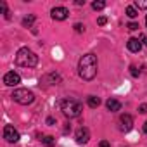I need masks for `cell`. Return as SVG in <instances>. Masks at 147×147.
Wrapping results in <instances>:
<instances>
[{"instance_id":"cell-1","label":"cell","mask_w":147,"mask_h":147,"mask_svg":"<svg viewBox=\"0 0 147 147\" xmlns=\"http://www.w3.org/2000/svg\"><path fill=\"white\" fill-rule=\"evenodd\" d=\"M97 55L94 54H85L80 62H78V73H80V76L87 82L94 80L95 75H97Z\"/></svg>"},{"instance_id":"cell-2","label":"cell","mask_w":147,"mask_h":147,"mask_svg":"<svg viewBox=\"0 0 147 147\" xmlns=\"http://www.w3.org/2000/svg\"><path fill=\"white\" fill-rule=\"evenodd\" d=\"M16 64L18 66H23V67H35L38 64V55L31 49L23 47L16 54Z\"/></svg>"},{"instance_id":"cell-3","label":"cell","mask_w":147,"mask_h":147,"mask_svg":"<svg viewBox=\"0 0 147 147\" xmlns=\"http://www.w3.org/2000/svg\"><path fill=\"white\" fill-rule=\"evenodd\" d=\"M61 111H62V114L66 116V118H78L80 114H82V111H83V107H82V104L78 102V100H75V99H66V100H62L61 102Z\"/></svg>"},{"instance_id":"cell-4","label":"cell","mask_w":147,"mask_h":147,"mask_svg":"<svg viewBox=\"0 0 147 147\" xmlns=\"http://www.w3.org/2000/svg\"><path fill=\"white\" fill-rule=\"evenodd\" d=\"M12 99L21 106H28V104H31L35 100V94L31 90H28V88H18V90L12 92Z\"/></svg>"},{"instance_id":"cell-5","label":"cell","mask_w":147,"mask_h":147,"mask_svg":"<svg viewBox=\"0 0 147 147\" xmlns=\"http://www.w3.org/2000/svg\"><path fill=\"white\" fill-rule=\"evenodd\" d=\"M4 138L9 142V144H16V142H19V131L12 126V125H7L5 128H4Z\"/></svg>"},{"instance_id":"cell-6","label":"cell","mask_w":147,"mask_h":147,"mask_svg":"<svg viewBox=\"0 0 147 147\" xmlns=\"http://www.w3.org/2000/svg\"><path fill=\"white\" fill-rule=\"evenodd\" d=\"M4 83L7 87H18L21 83V76L18 75V73H14V71H9V73H5V76H4Z\"/></svg>"},{"instance_id":"cell-7","label":"cell","mask_w":147,"mask_h":147,"mask_svg":"<svg viewBox=\"0 0 147 147\" xmlns=\"http://www.w3.org/2000/svg\"><path fill=\"white\" fill-rule=\"evenodd\" d=\"M133 128V118L130 114H121L119 116V130L121 131H130Z\"/></svg>"},{"instance_id":"cell-8","label":"cell","mask_w":147,"mask_h":147,"mask_svg":"<svg viewBox=\"0 0 147 147\" xmlns=\"http://www.w3.org/2000/svg\"><path fill=\"white\" fill-rule=\"evenodd\" d=\"M50 16H52V19H55V21H64V19H67L69 11H67L66 7H54L52 12H50Z\"/></svg>"},{"instance_id":"cell-9","label":"cell","mask_w":147,"mask_h":147,"mask_svg":"<svg viewBox=\"0 0 147 147\" xmlns=\"http://www.w3.org/2000/svg\"><path fill=\"white\" fill-rule=\"evenodd\" d=\"M88 138H90V131H88V128L82 126V128L76 130V142H78V144H87Z\"/></svg>"},{"instance_id":"cell-10","label":"cell","mask_w":147,"mask_h":147,"mask_svg":"<svg viewBox=\"0 0 147 147\" xmlns=\"http://www.w3.org/2000/svg\"><path fill=\"white\" fill-rule=\"evenodd\" d=\"M126 47H128V50H130V52H140L142 43L138 42V38H130V40L126 42Z\"/></svg>"},{"instance_id":"cell-11","label":"cell","mask_w":147,"mask_h":147,"mask_svg":"<svg viewBox=\"0 0 147 147\" xmlns=\"http://www.w3.org/2000/svg\"><path fill=\"white\" fill-rule=\"evenodd\" d=\"M106 106H107V109H109L111 113H116V111L121 109V102L116 100V99H109V100L106 102Z\"/></svg>"},{"instance_id":"cell-12","label":"cell","mask_w":147,"mask_h":147,"mask_svg":"<svg viewBox=\"0 0 147 147\" xmlns=\"http://www.w3.org/2000/svg\"><path fill=\"white\" fill-rule=\"evenodd\" d=\"M88 106H90V107H94V109H95V107H99V106H100V99H99V97H95V95H90V97H88Z\"/></svg>"},{"instance_id":"cell-13","label":"cell","mask_w":147,"mask_h":147,"mask_svg":"<svg viewBox=\"0 0 147 147\" xmlns=\"http://www.w3.org/2000/svg\"><path fill=\"white\" fill-rule=\"evenodd\" d=\"M42 142H43V145H45V147H52V145L55 144V138H54L52 135H45V137L42 138Z\"/></svg>"},{"instance_id":"cell-14","label":"cell","mask_w":147,"mask_h":147,"mask_svg":"<svg viewBox=\"0 0 147 147\" xmlns=\"http://www.w3.org/2000/svg\"><path fill=\"white\" fill-rule=\"evenodd\" d=\"M126 16L131 18V19H135V18L138 16V12H137V9H135L133 5H130V7H126Z\"/></svg>"},{"instance_id":"cell-15","label":"cell","mask_w":147,"mask_h":147,"mask_svg":"<svg viewBox=\"0 0 147 147\" xmlns=\"http://www.w3.org/2000/svg\"><path fill=\"white\" fill-rule=\"evenodd\" d=\"M106 7V2H102V0H95V2L92 4V9L94 11H102Z\"/></svg>"},{"instance_id":"cell-16","label":"cell","mask_w":147,"mask_h":147,"mask_svg":"<svg viewBox=\"0 0 147 147\" xmlns=\"http://www.w3.org/2000/svg\"><path fill=\"white\" fill-rule=\"evenodd\" d=\"M33 23H35V16H28V18L23 19V26H28V28H30Z\"/></svg>"},{"instance_id":"cell-17","label":"cell","mask_w":147,"mask_h":147,"mask_svg":"<svg viewBox=\"0 0 147 147\" xmlns=\"http://www.w3.org/2000/svg\"><path fill=\"white\" fill-rule=\"evenodd\" d=\"M135 7H138V9H147V0H137V2H135Z\"/></svg>"},{"instance_id":"cell-18","label":"cell","mask_w":147,"mask_h":147,"mask_svg":"<svg viewBox=\"0 0 147 147\" xmlns=\"http://www.w3.org/2000/svg\"><path fill=\"white\" fill-rule=\"evenodd\" d=\"M75 31H76V33H83V31H85V26H83L82 23H76V24H75Z\"/></svg>"},{"instance_id":"cell-19","label":"cell","mask_w":147,"mask_h":147,"mask_svg":"<svg viewBox=\"0 0 147 147\" xmlns=\"http://www.w3.org/2000/svg\"><path fill=\"white\" fill-rule=\"evenodd\" d=\"M130 31H137L138 30V23H128V26H126Z\"/></svg>"},{"instance_id":"cell-20","label":"cell","mask_w":147,"mask_h":147,"mask_svg":"<svg viewBox=\"0 0 147 147\" xmlns=\"http://www.w3.org/2000/svg\"><path fill=\"white\" fill-rule=\"evenodd\" d=\"M130 73H131V76H138L140 75V69H137L135 66H130Z\"/></svg>"},{"instance_id":"cell-21","label":"cell","mask_w":147,"mask_h":147,"mask_svg":"<svg viewBox=\"0 0 147 147\" xmlns=\"http://www.w3.org/2000/svg\"><path fill=\"white\" fill-rule=\"evenodd\" d=\"M106 23H107V18H104V16H100V18L97 19V24H99V26H104Z\"/></svg>"},{"instance_id":"cell-22","label":"cell","mask_w":147,"mask_h":147,"mask_svg":"<svg viewBox=\"0 0 147 147\" xmlns=\"http://www.w3.org/2000/svg\"><path fill=\"white\" fill-rule=\"evenodd\" d=\"M138 111H140L142 114H145V113H147V104H142V106L138 107Z\"/></svg>"},{"instance_id":"cell-23","label":"cell","mask_w":147,"mask_h":147,"mask_svg":"<svg viewBox=\"0 0 147 147\" xmlns=\"http://www.w3.org/2000/svg\"><path fill=\"white\" fill-rule=\"evenodd\" d=\"M99 147H111V144H109L107 140H100V144H99Z\"/></svg>"},{"instance_id":"cell-24","label":"cell","mask_w":147,"mask_h":147,"mask_svg":"<svg viewBox=\"0 0 147 147\" xmlns=\"http://www.w3.org/2000/svg\"><path fill=\"white\" fill-rule=\"evenodd\" d=\"M47 123H49V125H54V123H55V119H54V118H47Z\"/></svg>"},{"instance_id":"cell-25","label":"cell","mask_w":147,"mask_h":147,"mask_svg":"<svg viewBox=\"0 0 147 147\" xmlns=\"http://www.w3.org/2000/svg\"><path fill=\"white\" fill-rule=\"evenodd\" d=\"M75 4H76V5H85V0H76Z\"/></svg>"},{"instance_id":"cell-26","label":"cell","mask_w":147,"mask_h":147,"mask_svg":"<svg viewBox=\"0 0 147 147\" xmlns=\"http://www.w3.org/2000/svg\"><path fill=\"white\" fill-rule=\"evenodd\" d=\"M144 131H145V133H147V121H145V123H144Z\"/></svg>"},{"instance_id":"cell-27","label":"cell","mask_w":147,"mask_h":147,"mask_svg":"<svg viewBox=\"0 0 147 147\" xmlns=\"http://www.w3.org/2000/svg\"><path fill=\"white\" fill-rule=\"evenodd\" d=\"M144 42H145V45H147V38H144Z\"/></svg>"},{"instance_id":"cell-28","label":"cell","mask_w":147,"mask_h":147,"mask_svg":"<svg viewBox=\"0 0 147 147\" xmlns=\"http://www.w3.org/2000/svg\"><path fill=\"white\" fill-rule=\"evenodd\" d=\"M145 26H147V16H145Z\"/></svg>"}]
</instances>
